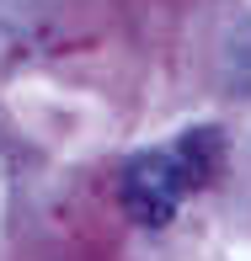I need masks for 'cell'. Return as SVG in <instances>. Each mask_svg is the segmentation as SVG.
<instances>
[{"mask_svg": "<svg viewBox=\"0 0 251 261\" xmlns=\"http://www.w3.org/2000/svg\"><path fill=\"white\" fill-rule=\"evenodd\" d=\"M187 192H193V187H187L176 155H161V149L128 160V171H123V203H128V213H134L139 224H166Z\"/></svg>", "mask_w": 251, "mask_h": 261, "instance_id": "6da1fadb", "label": "cell"}, {"mask_svg": "<svg viewBox=\"0 0 251 261\" xmlns=\"http://www.w3.org/2000/svg\"><path fill=\"white\" fill-rule=\"evenodd\" d=\"M171 155H176V165H182L187 187H203L214 176V165H219V134H214V128H193Z\"/></svg>", "mask_w": 251, "mask_h": 261, "instance_id": "7a4b0ae2", "label": "cell"}]
</instances>
